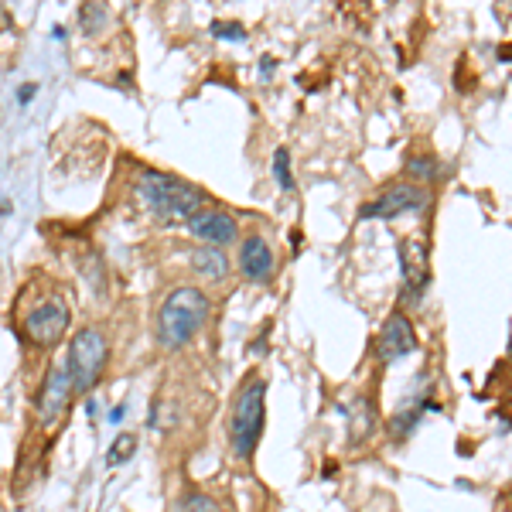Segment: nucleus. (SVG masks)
Listing matches in <instances>:
<instances>
[{"label":"nucleus","mask_w":512,"mask_h":512,"mask_svg":"<svg viewBox=\"0 0 512 512\" xmlns=\"http://www.w3.org/2000/svg\"><path fill=\"white\" fill-rule=\"evenodd\" d=\"M137 198L154 212V219L164 226H175V222H188L195 212H202L205 192L175 175H164V171L144 168L137 175Z\"/></svg>","instance_id":"f257e3e1"},{"label":"nucleus","mask_w":512,"mask_h":512,"mask_svg":"<svg viewBox=\"0 0 512 512\" xmlns=\"http://www.w3.org/2000/svg\"><path fill=\"white\" fill-rule=\"evenodd\" d=\"M209 315H212L209 294L198 291V287H175V291L164 297L158 311V345L168 352L185 349L205 328Z\"/></svg>","instance_id":"f03ea898"},{"label":"nucleus","mask_w":512,"mask_h":512,"mask_svg":"<svg viewBox=\"0 0 512 512\" xmlns=\"http://www.w3.org/2000/svg\"><path fill=\"white\" fill-rule=\"evenodd\" d=\"M263 424H267V383L260 376H250L239 386L233 414H229V451L239 461L253 458L256 444L263 437Z\"/></svg>","instance_id":"7ed1b4c3"},{"label":"nucleus","mask_w":512,"mask_h":512,"mask_svg":"<svg viewBox=\"0 0 512 512\" xmlns=\"http://www.w3.org/2000/svg\"><path fill=\"white\" fill-rule=\"evenodd\" d=\"M106 366H110V342H106V335L99 328H82V332L72 335L69 359H65V369L72 376V390L76 393L96 390Z\"/></svg>","instance_id":"20e7f679"},{"label":"nucleus","mask_w":512,"mask_h":512,"mask_svg":"<svg viewBox=\"0 0 512 512\" xmlns=\"http://www.w3.org/2000/svg\"><path fill=\"white\" fill-rule=\"evenodd\" d=\"M72 311L65 304V297H45L35 308L24 315V335L28 342H35L38 349H55L62 342V335L69 332Z\"/></svg>","instance_id":"39448f33"},{"label":"nucleus","mask_w":512,"mask_h":512,"mask_svg":"<svg viewBox=\"0 0 512 512\" xmlns=\"http://www.w3.org/2000/svg\"><path fill=\"white\" fill-rule=\"evenodd\" d=\"M72 376L69 369H65V362H52L48 366L45 379H41V390H38V424L45 427V431H52L55 424H62V417L69 414L72 407Z\"/></svg>","instance_id":"423d86ee"},{"label":"nucleus","mask_w":512,"mask_h":512,"mask_svg":"<svg viewBox=\"0 0 512 512\" xmlns=\"http://www.w3.org/2000/svg\"><path fill=\"white\" fill-rule=\"evenodd\" d=\"M431 202V195H427L424 185H414V181H396V185L386 188L383 195H376V202L362 205L359 216L362 219H396L403 216V212H417L424 209V205Z\"/></svg>","instance_id":"0eeeda50"},{"label":"nucleus","mask_w":512,"mask_h":512,"mask_svg":"<svg viewBox=\"0 0 512 512\" xmlns=\"http://www.w3.org/2000/svg\"><path fill=\"white\" fill-rule=\"evenodd\" d=\"M417 349V332L414 325H410V318L403 315L400 308L393 311L390 318H386L383 332H379V342H376V352L383 362H396L403 359V355H410Z\"/></svg>","instance_id":"6e6552de"},{"label":"nucleus","mask_w":512,"mask_h":512,"mask_svg":"<svg viewBox=\"0 0 512 512\" xmlns=\"http://www.w3.org/2000/svg\"><path fill=\"white\" fill-rule=\"evenodd\" d=\"M188 226V233H192L195 239H205L209 246H233L236 239H239V226H236V219L229 216V212H219V209H202V212H195L192 219L185 222Z\"/></svg>","instance_id":"1a4fd4ad"},{"label":"nucleus","mask_w":512,"mask_h":512,"mask_svg":"<svg viewBox=\"0 0 512 512\" xmlns=\"http://www.w3.org/2000/svg\"><path fill=\"white\" fill-rule=\"evenodd\" d=\"M274 250H270V243L263 236H246L243 243H239V274H243L250 284H267L270 277H274Z\"/></svg>","instance_id":"9d476101"},{"label":"nucleus","mask_w":512,"mask_h":512,"mask_svg":"<svg viewBox=\"0 0 512 512\" xmlns=\"http://www.w3.org/2000/svg\"><path fill=\"white\" fill-rule=\"evenodd\" d=\"M400 270L410 294H420L427 287V280H431V260H427V246L420 239H403L400 243Z\"/></svg>","instance_id":"9b49d317"},{"label":"nucleus","mask_w":512,"mask_h":512,"mask_svg":"<svg viewBox=\"0 0 512 512\" xmlns=\"http://www.w3.org/2000/svg\"><path fill=\"white\" fill-rule=\"evenodd\" d=\"M192 267H195L198 277L219 284V280L229 277V256L222 250H216V246H202V250L192 253Z\"/></svg>","instance_id":"f8f14e48"},{"label":"nucleus","mask_w":512,"mask_h":512,"mask_svg":"<svg viewBox=\"0 0 512 512\" xmlns=\"http://www.w3.org/2000/svg\"><path fill=\"white\" fill-rule=\"evenodd\" d=\"M376 427V407L369 396H362L359 403H355V414H352V434L355 437H369Z\"/></svg>","instance_id":"ddd939ff"},{"label":"nucleus","mask_w":512,"mask_h":512,"mask_svg":"<svg viewBox=\"0 0 512 512\" xmlns=\"http://www.w3.org/2000/svg\"><path fill=\"white\" fill-rule=\"evenodd\" d=\"M407 175L417 178L414 185H424V181H437V178H441V164H437L434 158H424V154H420V158H410L407 161Z\"/></svg>","instance_id":"4468645a"},{"label":"nucleus","mask_w":512,"mask_h":512,"mask_svg":"<svg viewBox=\"0 0 512 512\" xmlns=\"http://www.w3.org/2000/svg\"><path fill=\"white\" fill-rule=\"evenodd\" d=\"M274 178L284 192H294V175H291V151L287 147H277L274 151Z\"/></svg>","instance_id":"2eb2a0df"},{"label":"nucleus","mask_w":512,"mask_h":512,"mask_svg":"<svg viewBox=\"0 0 512 512\" xmlns=\"http://www.w3.org/2000/svg\"><path fill=\"white\" fill-rule=\"evenodd\" d=\"M178 512H226V509H222L219 502L212 499V495H205V492H188Z\"/></svg>","instance_id":"dca6fc26"},{"label":"nucleus","mask_w":512,"mask_h":512,"mask_svg":"<svg viewBox=\"0 0 512 512\" xmlns=\"http://www.w3.org/2000/svg\"><path fill=\"white\" fill-rule=\"evenodd\" d=\"M417 420H420V403H417V407L400 410V414H393L390 427H393V434H396V437H410V431L417 427Z\"/></svg>","instance_id":"f3484780"},{"label":"nucleus","mask_w":512,"mask_h":512,"mask_svg":"<svg viewBox=\"0 0 512 512\" xmlns=\"http://www.w3.org/2000/svg\"><path fill=\"white\" fill-rule=\"evenodd\" d=\"M134 451H137V437L123 434V437H117V444L110 448V454H106V461H110V465H123Z\"/></svg>","instance_id":"a211bd4d"},{"label":"nucleus","mask_w":512,"mask_h":512,"mask_svg":"<svg viewBox=\"0 0 512 512\" xmlns=\"http://www.w3.org/2000/svg\"><path fill=\"white\" fill-rule=\"evenodd\" d=\"M212 31H216L219 38H233V41H243L246 38L243 24H236V21H216V24H212Z\"/></svg>","instance_id":"6ab92c4d"},{"label":"nucleus","mask_w":512,"mask_h":512,"mask_svg":"<svg viewBox=\"0 0 512 512\" xmlns=\"http://www.w3.org/2000/svg\"><path fill=\"white\" fill-rule=\"evenodd\" d=\"M35 93H38V82H24V86L18 89V103L28 106L31 99H35Z\"/></svg>","instance_id":"aec40b11"},{"label":"nucleus","mask_w":512,"mask_h":512,"mask_svg":"<svg viewBox=\"0 0 512 512\" xmlns=\"http://www.w3.org/2000/svg\"><path fill=\"white\" fill-rule=\"evenodd\" d=\"M123 414H127V407H117V410H113V414H110V420H113V424H117V420H123Z\"/></svg>","instance_id":"412c9836"}]
</instances>
